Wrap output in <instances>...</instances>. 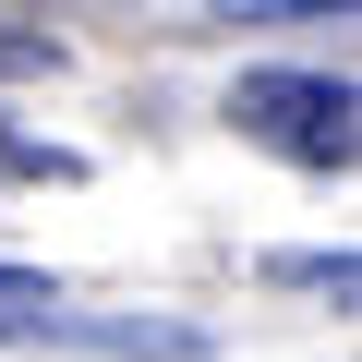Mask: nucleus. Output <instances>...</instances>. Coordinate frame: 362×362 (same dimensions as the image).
<instances>
[{"instance_id":"1","label":"nucleus","mask_w":362,"mask_h":362,"mask_svg":"<svg viewBox=\"0 0 362 362\" xmlns=\"http://www.w3.org/2000/svg\"><path fill=\"white\" fill-rule=\"evenodd\" d=\"M350 73H242L230 85V133L242 145H278L290 169H350Z\"/></svg>"},{"instance_id":"2","label":"nucleus","mask_w":362,"mask_h":362,"mask_svg":"<svg viewBox=\"0 0 362 362\" xmlns=\"http://www.w3.org/2000/svg\"><path fill=\"white\" fill-rule=\"evenodd\" d=\"M0 338H97V350H181V362L206 350L194 326H73V314H61V290H49V278H25V266H0Z\"/></svg>"},{"instance_id":"3","label":"nucleus","mask_w":362,"mask_h":362,"mask_svg":"<svg viewBox=\"0 0 362 362\" xmlns=\"http://www.w3.org/2000/svg\"><path fill=\"white\" fill-rule=\"evenodd\" d=\"M85 157L73 145H37V133H0V181H73Z\"/></svg>"},{"instance_id":"4","label":"nucleus","mask_w":362,"mask_h":362,"mask_svg":"<svg viewBox=\"0 0 362 362\" xmlns=\"http://www.w3.org/2000/svg\"><path fill=\"white\" fill-rule=\"evenodd\" d=\"M290 13H350V0H230V25H290Z\"/></svg>"}]
</instances>
